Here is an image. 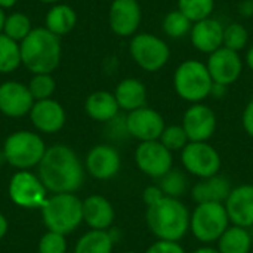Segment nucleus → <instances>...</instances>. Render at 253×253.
Here are the masks:
<instances>
[{
	"label": "nucleus",
	"instance_id": "nucleus-1",
	"mask_svg": "<svg viewBox=\"0 0 253 253\" xmlns=\"http://www.w3.org/2000/svg\"><path fill=\"white\" fill-rule=\"evenodd\" d=\"M84 163H82L77 153L65 144L47 147L37 166L40 181L52 194H76L84 182Z\"/></svg>",
	"mask_w": 253,
	"mask_h": 253
},
{
	"label": "nucleus",
	"instance_id": "nucleus-2",
	"mask_svg": "<svg viewBox=\"0 0 253 253\" xmlns=\"http://www.w3.org/2000/svg\"><path fill=\"white\" fill-rule=\"evenodd\" d=\"M191 211L181 199L165 197L147 208L145 222L157 240L181 242L190 233Z\"/></svg>",
	"mask_w": 253,
	"mask_h": 253
},
{
	"label": "nucleus",
	"instance_id": "nucleus-3",
	"mask_svg": "<svg viewBox=\"0 0 253 253\" xmlns=\"http://www.w3.org/2000/svg\"><path fill=\"white\" fill-rule=\"evenodd\" d=\"M21 59L31 74H52L61 64V37L52 34L44 27H36L21 43Z\"/></svg>",
	"mask_w": 253,
	"mask_h": 253
},
{
	"label": "nucleus",
	"instance_id": "nucleus-4",
	"mask_svg": "<svg viewBox=\"0 0 253 253\" xmlns=\"http://www.w3.org/2000/svg\"><path fill=\"white\" fill-rule=\"evenodd\" d=\"M43 224L59 234L74 233L83 222V200L73 193L52 194L40 208Z\"/></svg>",
	"mask_w": 253,
	"mask_h": 253
},
{
	"label": "nucleus",
	"instance_id": "nucleus-5",
	"mask_svg": "<svg viewBox=\"0 0 253 253\" xmlns=\"http://www.w3.org/2000/svg\"><path fill=\"white\" fill-rule=\"evenodd\" d=\"M213 80L205 62L197 59L182 61L173 73L175 93L188 104L205 102L212 95Z\"/></svg>",
	"mask_w": 253,
	"mask_h": 253
},
{
	"label": "nucleus",
	"instance_id": "nucleus-6",
	"mask_svg": "<svg viewBox=\"0 0 253 253\" xmlns=\"http://www.w3.org/2000/svg\"><path fill=\"white\" fill-rule=\"evenodd\" d=\"M47 147L43 138L33 130L12 132L3 142L4 162L18 170H30L42 162Z\"/></svg>",
	"mask_w": 253,
	"mask_h": 253
},
{
	"label": "nucleus",
	"instance_id": "nucleus-7",
	"mask_svg": "<svg viewBox=\"0 0 253 253\" xmlns=\"http://www.w3.org/2000/svg\"><path fill=\"white\" fill-rule=\"evenodd\" d=\"M230 225L224 203H200L191 211L190 234L200 245H216Z\"/></svg>",
	"mask_w": 253,
	"mask_h": 253
},
{
	"label": "nucleus",
	"instance_id": "nucleus-8",
	"mask_svg": "<svg viewBox=\"0 0 253 253\" xmlns=\"http://www.w3.org/2000/svg\"><path fill=\"white\" fill-rule=\"evenodd\" d=\"M132 61L147 73H157L170 59L169 44L154 33H136L129 42Z\"/></svg>",
	"mask_w": 253,
	"mask_h": 253
},
{
	"label": "nucleus",
	"instance_id": "nucleus-9",
	"mask_svg": "<svg viewBox=\"0 0 253 253\" xmlns=\"http://www.w3.org/2000/svg\"><path fill=\"white\" fill-rule=\"evenodd\" d=\"M179 154L182 169L197 179H205L221 173V154L209 141L188 142Z\"/></svg>",
	"mask_w": 253,
	"mask_h": 253
},
{
	"label": "nucleus",
	"instance_id": "nucleus-10",
	"mask_svg": "<svg viewBox=\"0 0 253 253\" xmlns=\"http://www.w3.org/2000/svg\"><path fill=\"white\" fill-rule=\"evenodd\" d=\"M7 191L12 203L22 209H40L49 197V191L40 181L39 175L31 170L15 172L9 181Z\"/></svg>",
	"mask_w": 253,
	"mask_h": 253
},
{
	"label": "nucleus",
	"instance_id": "nucleus-11",
	"mask_svg": "<svg viewBox=\"0 0 253 253\" xmlns=\"http://www.w3.org/2000/svg\"><path fill=\"white\" fill-rule=\"evenodd\" d=\"M133 159L141 173L157 181L173 168V153L169 151L159 139L138 142Z\"/></svg>",
	"mask_w": 253,
	"mask_h": 253
},
{
	"label": "nucleus",
	"instance_id": "nucleus-12",
	"mask_svg": "<svg viewBox=\"0 0 253 253\" xmlns=\"http://www.w3.org/2000/svg\"><path fill=\"white\" fill-rule=\"evenodd\" d=\"M181 126L184 127L190 142H205L215 135L218 119L215 111L205 102L190 104L182 116Z\"/></svg>",
	"mask_w": 253,
	"mask_h": 253
},
{
	"label": "nucleus",
	"instance_id": "nucleus-13",
	"mask_svg": "<svg viewBox=\"0 0 253 253\" xmlns=\"http://www.w3.org/2000/svg\"><path fill=\"white\" fill-rule=\"evenodd\" d=\"M126 127L129 138L138 142L157 141L166 127V122L157 110L145 105L126 114Z\"/></svg>",
	"mask_w": 253,
	"mask_h": 253
},
{
	"label": "nucleus",
	"instance_id": "nucleus-14",
	"mask_svg": "<svg viewBox=\"0 0 253 253\" xmlns=\"http://www.w3.org/2000/svg\"><path fill=\"white\" fill-rule=\"evenodd\" d=\"M122 169V156L111 144H98L89 150L84 159V170L98 181H110Z\"/></svg>",
	"mask_w": 253,
	"mask_h": 253
},
{
	"label": "nucleus",
	"instance_id": "nucleus-15",
	"mask_svg": "<svg viewBox=\"0 0 253 253\" xmlns=\"http://www.w3.org/2000/svg\"><path fill=\"white\" fill-rule=\"evenodd\" d=\"M142 21L138 0H113L108 9V25L117 37H133Z\"/></svg>",
	"mask_w": 253,
	"mask_h": 253
},
{
	"label": "nucleus",
	"instance_id": "nucleus-16",
	"mask_svg": "<svg viewBox=\"0 0 253 253\" xmlns=\"http://www.w3.org/2000/svg\"><path fill=\"white\" fill-rule=\"evenodd\" d=\"M206 67L213 83L228 87L240 79L245 68V62L239 52L222 46L209 55Z\"/></svg>",
	"mask_w": 253,
	"mask_h": 253
},
{
	"label": "nucleus",
	"instance_id": "nucleus-17",
	"mask_svg": "<svg viewBox=\"0 0 253 253\" xmlns=\"http://www.w3.org/2000/svg\"><path fill=\"white\" fill-rule=\"evenodd\" d=\"M34 98L27 84L18 80H7L0 83V113L10 119H21L28 116Z\"/></svg>",
	"mask_w": 253,
	"mask_h": 253
},
{
	"label": "nucleus",
	"instance_id": "nucleus-18",
	"mask_svg": "<svg viewBox=\"0 0 253 253\" xmlns=\"http://www.w3.org/2000/svg\"><path fill=\"white\" fill-rule=\"evenodd\" d=\"M28 117L34 129L44 135L58 133L67 122L65 108L53 98L36 101Z\"/></svg>",
	"mask_w": 253,
	"mask_h": 253
},
{
	"label": "nucleus",
	"instance_id": "nucleus-19",
	"mask_svg": "<svg viewBox=\"0 0 253 253\" xmlns=\"http://www.w3.org/2000/svg\"><path fill=\"white\" fill-rule=\"evenodd\" d=\"M224 206L233 225L253 228V184L233 187Z\"/></svg>",
	"mask_w": 253,
	"mask_h": 253
},
{
	"label": "nucleus",
	"instance_id": "nucleus-20",
	"mask_svg": "<svg viewBox=\"0 0 253 253\" xmlns=\"http://www.w3.org/2000/svg\"><path fill=\"white\" fill-rule=\"evenodd\" d=\"M190 40L196 50L211 55L224 46V25L216 18H206L193 24Z\"/></svg>",
	"mask_w": 253,
	"mask_h": 253
},
{
	"label": "nucleus",
	"instance_id": "nucleus-21",
	"mask_svg": "<svg viewBox=\"0 0 253 253\" xmlns=\"http://www.w3.org/2000/svg\"><path fill=\"white\" fill-rule=\"evenodd\" d=\"M116 219L114 206L101 194H92L83 200V222L90 230L108 231Z\"/></svg>",
	"mask_w": 253,
	"mask_h": 253
},
{
	"label": "nucleus",
	"instance_id": "nucleus-22",
	"mask_svg": "<svg viewBox=\"0 0 253 253\" xmlns=\"http://www.w3.org/2000/svg\"><path fill=\"white\" fill-rule=\"evenodd\" d=\"M233 185L230 179L221 173L197 179V182L190 188L191 200L194 205L200 203H224L231 193Z\"/></svg>",
	"mask_w": 253,
	"mask_h": 253
},
{
	"label": "nucleus",
	"instance_id": "nucleus-23",
	"mask_svg": "<svg viewBox=\"0 0 253 253\" xmlns=\"http://www.w3.org/2000/svg\"><path fill=\"white\" fill-rule=\"evenodd\" d=\"M113 93L122 111L130 113L147 105V98H148L147 86L139 79L126 77L120 80Z\"/></svg>",
	"mask_w": 253,
	"mask_h": 253
},
{
	"label": "nucleus",
	"instance_id": "nucleus-24",
	"mask_svg": "<svg viewBox=\"0 0 253 253\" xmlns=\"http://www.w3.org/2000/svg\"><path fill=\"white\" fill-rule=\"evenodd\" d=\"M84 111L92 120L105 125L110 120H113L114 117H117L122 110H120L113 92L95 90L86 98Z\"/></svg>",
	"mask_w": 253,
	"mask_h": 253
},
{
	"label": "nucleus",
	"instance_id": "nucleus-25",
	"mask_svg": "<svg viewBox=\"0 0 253 253\" xmlns=\"http://www.w3.org/2000/svg\"><path fill=\"white\" fill-rule=\"evenodd\" d=\"M77 24V13L73 6L67 3H55L44 15V28L52 34L62 37L70 34Z\"/></svg>",
	"mask_w": 253,
	"mask_h": 253
},
{
	"label": "nucleus",
	"instance_id": "nucleus-26",
	"mask_svg": "<svg viewBox=\"0 0 253 253\" xmlns=\"http://www.w3.org/2000/svg\"><path fill=\"white\" fill-rule=\"evenodd\" d=\"M215 248L219 253H251L253 248L251 230L231 224L219 237Z\"/></svg>",
	"mask_w": 253,
	"mask_h": 253
},
{
	"label": "nucleus",
	"instance_id": "nucleus-27",
	"mask_svg": "<svg viewBox=\"0 0 253 253\" xmlns=\"http://www.w3.org/2000/svg\"><path fill=\"white\" fill-rule=\"evenodd\" d=\"M116 242L110 230H89L77 240L74 253H113Z\"/></svg>",
	"mask_w": 253,
	"mask_h": 253
},
{
	"label": "nucleus",
	"instance_id": "nucleus-28",
	"mask_svg": "<svg viewBox=\"0 0 253 253\" xmlns=\"http://www.w3.org/2000/svg\"><path fill=\"white\" fill-rule=\"evenodd\" d=\"M157 184L163 191L165 197H170V199H182L190 190L188 173L184 169H176V168H172L168 173H165Z\"/></svg>",
	"mask_w": 253,
	"mask_h": 253
},
{
	"label": "nucleus",
	"instance_id": "nucleus-29",
	"mask_svg": "<svg viewBox=\"0 0 253 253\" xmlns=\"http://www.w3.org/2000/svg\"><path fill=\"white\" fill-rule=\"evenodd\" d=\"M21 65V44L0 33V74L15 73Z\"/></svg>",
	"mask_w": 253,
	"mask_h": 253
},
{
	"label": "nucleus",
	"instance_id": "nucleus-30",
	"mask_svg": "<svg viewBox=\"0 0 253 253\" xmlns=\"http://www.w3.org/2000/svg\"><path fill=\"white\" fill-rule=\"evenodd\" d=\"M34 30L30 16L24 12H10L6 15L3 34L10 37L12 40L21 43L31 31Z\"/></svg>",
	"mask_w": 253,
	"mask_h": 253
},
{
	"label": "nucleus",
	"instance_id": "nucleus-31",
	"mask_svg": "<svg viewBox=\"0 0 253 253\" xmlns=\"http://www.w3.org/2000/svg\"><path fill=\"white\" fill-rule=\"evenodd\" d=\"M163 33L170 39H182L185 36H190V31L193 28V22L178 9L170 10L165 15L162 22Z\"/></svg>",
	"mask_w": 253,
	"mask_h": 253
},
{
	"label": "nucleus",
	"instance_id": "nucleus-32",
	"mask_svg": "<svg viewBox=\"0 0 253 253\" xmlns=\"http://www.w3.org/2000/svg\"><path fill=\"white\" fill-rule=\"evenodd\" d=\"M178 10H181L193 24L211 18L215 10V0H178Z\"/></svg>",
	"mask_w": 253,
	"mask_h": 253
},
{
	"label": "nucleus",
	"instance_id": "nucleus-33",
	"mask_svg": "<svg viewBox=\"0 0 253 253\" xmlns=\"http://www.w3.org/2000/svg\"><path fill=\"white\" fill-rule=\"evenodd\" d=\"M249 46V31L242 22H230L224 25V47L242 52Z\"/></svg>",
	"mask_w": 253,
	"mask_h": 253
},
{
	"label": "nucleus",
	"instance_id": "nucleus-34",
	"mask_svg": "<svg viewBox=\"0 0 253 253\" xmlns=\"http://www.w3.org/2000/svg\"><path fill=\"white\" fill-rule=\"evenodd\" d=\"M27 86L30 89V93L34 98V101H42V99H49L53 96V93L56 90V80L52 74L39 73V74L31 76Z\"/></svg>",
	"mask_w": 253,
	"mask_h": 253
},
{
	"label": "nucleus",
	"instance_id": "nucleus-35",
	"mask_svg": "<svg viewBox=\"0 0 253 253\" xmlns=\"http://www.w3.org/2000/svg\"><path fill=\"white\" fill-rule=\"evenodd\" d=\"M159 141L172 153H181L190 142V139L181 125H166Z\"/></svg>",
	"mask_w": 253,
	"mask_h": 253
},
{
	"label": "nucleus",
	"instance_id": "nucleus-36",
	"mask_svg": "<svg viewBox=\"0 0 253 253\" xmlns=\"http://www.w3.org/2000/svg\"><path fill=\"white\" fill-rule=\"evenodd\" d=\"M67 240L64 234L55 233V231H46L40 240L37 251L39 253H67Z\"/></svg>",
	"mask_w": 253,
	"mask_h": 253
},
{
	"label": "nucleus",
	"instance_id": "nucleus-37",
	"mask_svg": "<svg viewBox=\"0 0 253 253\" xmlns=\"http://www.w3.org/2000/svg\"><path fill=\"white\" fill-rule=\"evenodd\" d=\"M105 132L108 135L110 139L113 141H122L125 138H129L127 133V127H126V116L122 117L120 114L117 117H114L113 120H110L108 123H105Z\"/></svg>",
	"mask_w": 253,
	"mask_h": 253
},
{
	"label": "nucleus",
	"instance_id": "nucleus-38",
	"mask_svg": "<svg viewBox=\"0 0 253 253\" xmlns=\"http://www.w3.org/2000/svg\"><path fill=\"white\" fill-rule=\"evenodd\" d=\"M144 253H187L181 242H168V240H156L153 245L147 248Z\"/></svg>",
	"mask_w": 253,
	"mask_h": 253
},
{
	"label": "nucleus",
	"instance_id": "nucleus-39",
	"mask_svg": "<svg viewBox=\"0 0 253 253\" xmlns=\"http://www.w3.org/2000/svg\"><path fill=\"white\" fill-rule=\"evenodd\" d=\"M141 196H142V202H144L145 208H150V206L159 203L162 199H165V194H163V191L160 190L159 184L145 187Z\"/></svg>",
	"mask_w": 253,
	"mask_h": 253
},
{
	"label": "nucleus",
	"instance_id": "nucleus-40",
	"mask_svg": "<svg viewBox=\"0 0 253 253\" xmlns=\"http://www.w3.org/2000/svg\"><path fill=\"white\" fill-rule=\"evenodd\" d=\"M242 126L245 132L253 138V98L246 104L243 114H242Z\"/></svg>",
	"mask_w": 253,
	"mask_h": 253
},
{
	"label": "nucleus",
	"instance_id": "nucleus-41",
	"mask_svg": "<svg viewBox=\"0 0 253 253\" xmlns=\"http://www.w3.org/2000/svg\"><path fill=\"white\" fill-rule=\"evenodd\" d=\"M239 13L242 15V16H252L253 15V3L251 0H246V1H243L240 6H239Z\"/></svg>",
	"mask_w": 253,
	"mask_h": 253
},
{
	"label": "nucleus",
	"instance_id": "nucleus-42",
	"mask_svg": "<svg viewBox=\"0 0 253 253\" xmlns=\"http://www.w3.org/2000/svg\"><path fill=\"white\" fill-rule=\"evenodd\" d=\"M187 253H219V252H218V249H216L215 246H212V245H202V246H199V248L193 249L191 252H187Z\"/></svg>",
	"mask_w": 253,
	"mask_h": 253
},
{
	"label": "nucleus",
	"instance_id": "nucleus-43",
	"mask_svg": "<svg viewBox=\"0 0 253 253\" xmlns=\"http://www.w3.org/2000/svg\"><path fill=\"white\" fill-rule=\"evenodd\" d=\"M7 230H9V222L6 219V216L0 212V240L7 234Z\"/></svg>",
	"mask_w": 253,
	"mask_h": 253
},
{
	"label": "nucleus",
	"instance_id": "nucleus-44",
	"mask_svg": "<svg viewBox=\"0 0 253 253\" xmlns=\"http://www.w3.org/2000/svg\"><path fill=\"white\" fill-rule=\"evenodd\" d=\"M245 62H246L248 68H249V70L253 73V44L252 46H249V49H248V52H246Z\"/></svg>",
	"mask_w": 253,
	"mask_h": 253
},
{
	"label": "nucleus",
	"instance_id": "nucleus-45",
	"mask_svg": "<svg viewBox=\"0 0 253 253\" xmlns=\"http://www.w3.org/2000/svg\"><path fill=\"white\" fill-rule=\"evenodd\" d=\"M19 0H0V7L1 9H12L16 3H18Z\"/></svg>",
	"mask_w": 253,
	"mask_h": 253
},
{
	"label": "nucleus",
	"instance_id": "nucleus-46",
	"mask_svg": "<svg viewBox=\"0 0 253 253\" xmlns=\"http://www.w3.org/2000/svg\"><path fill=\"white\" fill-rule=\"evenodd\" d=\"M6 12H4V9H1L0 7V33H3V25H4V19H6Z\"/></svg>",
	"mask_w": 253,
	"mask_h": 253
},
{
	"label": "nucleus",
	"instance_id": "nucleus-47",
	"mask_svg": "<svg viewBox=\"0 0 253 253\" xmlns=\"http://www.w3.org/2000/svg\"><path fill=\"white\" fill-rule=\"evenodd\" d=\"M39 1H42V3H44V4H55V3H59L61 0H39Z\"/></svg>",
	"mask_w": 253,
	"mask_h": 253
},
{
	"label": "nucleus",
	"instance_id": "nucleus-48",
	"mask_svg": "<svg viewBox=\"0 0 253 253\" xmlns=\"http://www.w3.org/2000/svg\"><path fill=\"white\" fill-rule=\"evenodd\" d=\"M122 253H138V252H133V251H126V252H122Z\"/></svg>",
	"mask_w": 253,
	"mask_h": 253
},
{
	"label": "nucleus",
	"instance_id": "nucleus-49",
	"mask_svg": "<svg viewBox=\"0 0 253 253\" xmlns=\"http://www.w3.org/2000/svg\"><path fill=\"white\" fill-rule=\"evenodd\" d=\"M138 1H142V0H138Z\"/></svg>",
	"mask_w": 253,
	"mask_h": 253
},
{
	"label": "nucleus",
	"instance_id": "nucleus-50",
	"mask_svg": "<svg viewBox=\"0 0 253 253\" xmlns=\"http://www.w3.org/2000/svg\"><path fill=\"white\" fill-rule=\"evenodd\" d=\"M251 1H252V3H253V0H251Z\"/></svg>",
	"mask_w": 253,
	"mask_h": 253
},
{
	"label": "nucleus",
	"instance_id": "nucleus-51",
	"mask_svg": "<svg viewBox=\"0 0 253 253\" xmlns=\"http://www.w3.org/2000/svg\"><path fill=\"white\" fill-rule=\"evenodd\" d=\"M111 1H113V0H111Z\"/></svg>",
	"mask_w": 253,
	"mask_h": 253
}]
</instances>
